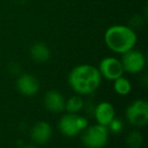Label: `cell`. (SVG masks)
<instances>
[{
	"mask_svg": "<svg viewBox=\"0 0 148 148\" xmlns=\"http://www.w3.org/2000/svg\"><path fill=\"white\" fill-rule=\"evenodd\" d=\"M68 82L75 93L88 95L97 91L99 87L101 75L99 69L91 64H79L70 72Z\"/></svg>",
	"mask_w": 148,
	"mask_h": 148,
	"instance_id": "1",
	"label": "cell"
},
{
	"mask_svg": "<svg viewBox=\"0 0 148 148\" xmlns=\"http://www.w3.org/2000/svg\"><path fill=\"white\" fill-rule=\"evenodd\" d=\"M104 39L107 47L112 51L123 55L134 49L137 41V35L129 26L117 24L108 28L105 32Z\"/></svg>",
	"mask_w": 148,
	"mask_h": 148,
	"instance_id": "2",
	"label": "cell"
},
{
	"mask_svg": "<svg viewBox=\"0 0 148 148\" xmlns=\"http://www.w3.org/2000/svg\"><path fill=\"white\" fill-rule=\"evenodd\" d=\"M109 140V131L107 126L101 124L93 125L85 129L82 135V143L87 148H103Z\"/></svg>",
	"mask_w": 148,
	"mask_h": 148,
	"instance_id": "3",
	"label": "cell"
},
{
	"mask_svg": "<svg viewBox=\"0 0 148 148\" xmlns=\"http://www.w3.org/2000/svg\"><path fill=\"white\" fill-rule=\"evenodd\" d=\"M58 126L64 136L74 137L79 132L87 128L88 121L84 117L77 116L76 114L73 113H69L60 119Z\"/></svg>",
	"mask_w": 148,
	"mask_h": 148,
	"instance_id": "4",
	"label": "cell"
},
{
	"mask_svg": "<svg viewBox=\"0 0 148 148\" xmlns=\"http://www.w3.org/2000/svg\"><path fill=\"white\" fill-rule=\"evenodd\" d=\"M129 123L136 127H143L148 122V104L144 100L134 101L126 111Z\"/></svg>",
	"mask_w": 148,
	"mask_h": 148,
	"instance_id": "5",
	"label": "cell"
},
{
	"mask_svg": "<svg viewBox=\"0 0 148 148\" xmlns=\"http://www.w3.org/2000/svg\"><path fill=\"white\" fill-rule=\"evenodd\" d=\"M121 62L124 71L130 74H138L145 66V56L142 51L132 49L123 53Z\"/></svg>",
	"mask_w": 148,
	"mask_h": 148,
	"instance_id": "6",
	"label": "cell"
},
{
	"mask_svg": "<svg viewBox=\"0 0 148 148\" xmlns=\"http://www.w3.org/2000/svg\"><path fill=\"white\" fill-rule=\"evenodd\" d=\"M99 71L103 77L110 81H115L124 74L122 62L116 58L108 57L101 60Z\"/></svg>",
	"mask_w": 148,
	"mask_h": 148,
	"instance_id": "7",
	"label": "cell"
},
{
	"mask_svg": "<svg viewBox=\"0 0 148 148\" xmlns=\"http://www.w3.org/2000/svg\"><path fill=\"white\" fill-rule=\"evenodd\" d=\"M17 90L24 96H34L39 92L40 83L36 77L30 74H24L16 81Z\"/></svg>",
	"mask_w": 148,
	"mask_h": 148,
	"instance_id": "8",
	"label": "cell"
},
{
	"mask_svg": "<svg viewBox=\"0 0 148 148\" xmlns=\"http://www.w3.org/2000/svg\"><path fill=\"white\" fill-rule=\"evenodd\" d=\"M45 107L52 113H59L65 109V99L58 91H48L44 98Z\"/></svg>",
	"mask_w": 148,
	"mask_h": 148,
	"instance_id": "9",
	"label": "cell"
},
{
	"mask_svg": "<svg viewBox=\"0 0 148 148\" xmlns=\"http://www.w3.org/2000/svg\"><path fill=\"white\" fill-rule=\"evenodd\" d=\"M52 136V127L49 123L44 122H38L34 125L31 131V137L34 142L37 144H45L50 140Z\"/></svg>",
	"mask_w": 148,
	"mask_h": 148,
	"instance_id": "10",
	"label": "cell"
},
{
	"mask_svg": "<svg viewBox=\"0 0 148 148\" xmlns=\"http://www.w3.org/2000/svg\"><path fill=\"white\" fill-rule=\"evenodd\" d=\"M94 117L97 123L103 126H109L115 118V108L109 102H101L94 110Z\"/></svg>",
	"mask_w": 148,
	"mask_h": 148,
	"instance_id": "11",
	"label": "cell"
},
{
	"mask_svg": "<svg viewBox=\"0 0 148 148\" xmlns=\"http://www.w3.org/2000/svg\"><path fill=\"white\" fill-rule=\"evenodd\" d=\"M30 53L32 59L37 62L43 64L50 60L51 51L47 45L44 42H36L31 47Z\"/></svg>",
	"mask_w": 148,
	"mask_h": 148,
	"instance_id": "12",
	"label": "cell"
},
{
	"mask_svg": "<svg viewBox=\"0 0 148 148\" xmlns=\"http://www.w3.org/2000/svg\"><path fill=\"white\" fill-rule=\"evenodd\" d=\"M114 90L119 95L126 96L131 92L132 86H131L130 81L122 76L114 81Z\"/></svg>",
	"mask_w": 148,
	"mask_h": 148,
	"instance_id": "13",
	"label": "cell"
},
{
	"mask_svg": "<svg viewBox=\"0 0 148 148\" xmlns=\"http://www.w3.org/2000/svg\"><path fill=\"white\" fill-rule=\"evenodd\" d=\"M83 108V100L79 96H72L67 102H65V109L69 113L76 114Z\"/></svg>",
	"mask_w": 148,
	"mask_h": 148,
	"instance_id": "14",
	"label": "cell"
},
{
	"mask_svg": "<svg viewBox=\"0 0 148 148\" xmlns=\"http://www.w3.org/2000/svg\"><path fill=\"white\" fill-rule=\"evenodd\" d=\"M126 142L130 148H139L143 143V137L138 131H132L127 136Z\"/></svg>",
	"mask_w": 148,
	"mask_h": 148,
	"instance_id": "15",
	"label": "cell"
},
{
	"mask_svg": "<svg viewBox=\"0 0 148 148\" xmlns=\"http://www.w3.org/2000/svg\"><path fill=\"white\" fill-rule=\"evenodd\" d=\"M110 129H111L112 132L114 133H120L123 129V124L122 121L119 120V119H113V121L109 124Z\"/></svg>",
	"mask_w": 148,
	"mask_h": 148,
	"instance_id": "16",
	"label": "cell"
},
{
	"mask_svg": "<svg viewBox=\"0 0 148 148\" xmlns=\"http://www.w3.org/2000/svg\"><path fill=\"white\" fill-rule=\"evenodd\" d=\"M26 148H36L35 146H32V145H30V146H26Z\"/></svg>",
	"mask_w": 148,
	"mask_h": 148,
	"instance_id": "17",
	"label": "cell"
}]
</instances>
